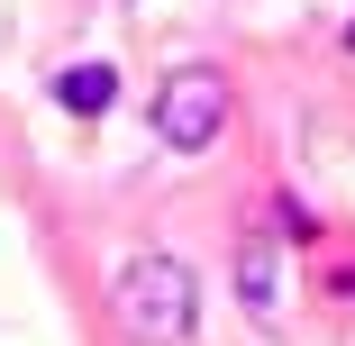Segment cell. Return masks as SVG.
Returning a JSON list of instances; mask_svg holds the SVG:
<instances>
[{
	"label": "cell",
	"mask_w": 355,
	"mask_h": 346,
	"mask_svg": "<svg viewBox=\"0 0 355 346\" xmlns=\"http://www.w3.org/2000/svg\"><path fill=\"white\" fill-rule=\"evenodd\" d=\"M273 292H282V255H273V237H246L237 246V301L255 319H273Z\"/></svg>",
	"instance_id": "obj_3"
},
{
	"label": "cell",
	"mask_w": 355,
	"mask_h": 346,
	"mask_svg": "<svg viewBox=\"0 0 355 346\" xmlns=\"http://www.w3.org/2000/svg\"><path fill=\"white\" fill-rule=\"evenodd\" d=\"M55 101L73 110V119H101L119 101V73H110V64H64V73H55Z\"/></svg>",
	"instance_id": "obj_4"
},
{
	"label": "cell",
	"mask_w": 355,
	"mask_h": 346,
	"mask_svg": "<svg viewBox=\"0 0 355 346\" xmlns=\"http://www.w3.org/2000/svg\"><path fill=\"white\" fill-rule=\"evenodd\" d=\"M228 73L219 64H182V73H164L155 92V137L173 155H200V146H219V128H228Z\"/></svg>",
	"instance_id": "obj_2"
},
{
	"label": "cell",
	"mask_w": 355,
	"mask_h": 346,
	"mask_svg": "<svg viewBox=\"0 0 355 346\" xmlns=\"http://www.w3.org/2000/svg\"><path fill=\"white\" fill-rule=\"evenodd\" d=\"M110 319L137 346H182L200 319V283L182 255H119L110 264Z\"/></svg>",
	"instance_id": "obj_1"
},
{
	"label": "cell",
	"mask_w": 355,
	"mask_h": 346,
	"mask_svg": "<svg viewBox=\"0 0 355 346\" xmlns=\"http://www.w3.org/2000/svg\"><path fill=\"white\" fill-rule=\"evenodd\" d=\"M346 55H355V19H346Z\"/></svg>",
	"instance_id": "obj_5"
}]
</instances>
